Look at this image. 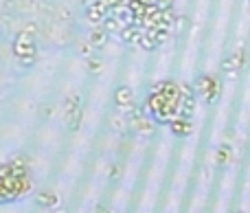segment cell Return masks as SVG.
Here are the masks:
<instances>
[{"instance_id":"9c48e42d","label":"cell","mask_w":250,"mask_h":213,"mask_svg":"<svg viewBox=\"0 0 250 213\" xmlns=\"http://www.w3.org/2000/svg\"><path fill=\"white\" fill-rule=\"evenodd\" d=\"M235 213H242V211H235Z\"/></svg>"},{"instance_id":"30bf717a","label":"cell","mask_w":250,"mask_h":213,"mask_svg":"<svg viewBox=\"0 0 250 213\" xmlns=\"http://www.w3.org/2000/svg\"><path fill=\"white\" fill-rule=\"evenodd\" d=\"M248 7H250V2H248Z\"/></svg>"},{"instance_id":"ba28073f","label":"cell","mask_w":250,"mask_h":213,"mask_svg":"<svg viewBox=\"0 0 250 213\" xmlns=\"http://www.w3.org/2000/svg\"><path fill=\"white\" fill-rule=\"evenodd\" d=\"M154 4L158 9H163V11H167V9L173 7V0H154Z\"/></svg>"},{"instance_id":"3957f363","label":"cell","mask_w":250,"mask_h":213,"mask_svg":"<svg viewBox=\"0 0 250 213\" xmlns=\"http://www.w3.org/2000/svg\"><path fill=\"white\" fill-rule=\"evenodd\" d=\"M244 64H246V53H244V48H237V51L229 53V55L222 60V70H224V75L229 79H237Z\"/></svg>"},{"instance_id":"6da1fadb","label":"cell","mask_w":250,"mask_h":213,"mask_svg":"<svg viewBox=\"0 0 250 213\" xmlns=\"http://www.w3.org/2000/svg\"><path fill=\"white\" fill-rule=\"evenodd\" d=\"M31 189L29 174H0V202H11L26 196Z\"/></svg>"},{"instance_id":"52a82bcc","label":"cell","mask_w":250,"mask_h":213,"mask_svg":"<svg viewBox=\"0 0 250 213\" xmlns=\"http://www.w3.org/2000/svg\"><path fill=\"white\" fill-rule=\"evenodd\" d=\"M117 101L121 106H127V104H132V90H129L127 86H123L121 90L117 92Z\"/></svg>"},{"instance_id":"7a4b0ae2","label":"cell","mask_w":250,"mask_h":213,"mask_svg":"<svg viewBox=\"0 0 250 213\" xmlns=\"http://www.w3.org/2000/svg\"><path fill=\"white\" fill-rule=\"evenodd\" d=\"M193 88H195V92H198V97H202L207 104H215V101L220 99V95H222L220 79H217L215 75H208V73L200 75V77L195 79Z\"/></svg>"},{"instance_id":"8992f818","label":"cell","mask_w":250,"mask_h":213,"mask_svg":"<svg viewBox=\"0 0 250 213\" xmlns=\"http://www.w3.org/2000/svg\"><path fill=\"white\" fill-rule=\"evenodd\" d=\"M38 202H40V207H55L57 205V196L55 193H48V192H44V193H40L38 196Z\"/></svg>"},{"instance_id":"277c9868","label":"cell","mask_w":250,"mask_h":213,"mask_svg":"<svg viewBox=\"0 0 250 213\" xmlns=\"http://www.w3.org/2000/svg\"><path fill=\"white\" fill-rule=\"evenodd\" d=\"M169 128H171L173 136H178V139H187V136L193 132L191 119H187V117H176L171 123H169Z\"/></svg>"},{"instance_id":"5b68a950","label":"cell","mask_w":250,"mask_h":213,"mask_svg":"<svg viewBox=\"0 0 250 213\" xmlns=\"http://www.w3.org/2000/svg\"><path fill=\"white\" fill-rule=\"evenodd\" d=\"M230 158H233V149H230V145H226V143L220 145V148H217V152H215L217 165H229Z\"/></svg>"}]
</instances>
